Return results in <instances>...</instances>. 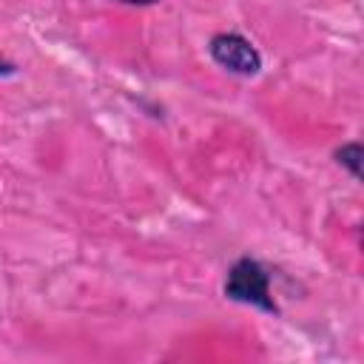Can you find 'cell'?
<instances>
[{
    "mask_svg": "<svg viewBox=\"0 0 364 364\" xmlns=\"http://www.w3.org/2000/svg\"><path fill=\"white\" fill-rule=\"evenodd\" d=\"M208 54L219 68H225V71H230L236 77H256L262 71L259 48L239 31L213 34L210 43H208Z\"/></svg>",
    "mask_w": 364,
    "mask_h": 364,
    "instance_id": "obj_2",
    "label": "cell"
},
{
    "mask_svg": "<svg viewBox=\"0 0 364 364\" xmlns=\"http://www.w3.org/2000/svg\"><path fill=\"white\" fill-rule=\"evenodd\" d=\"M222 293H225V299L239 301V304H250L262 313H273V316L279 313V304H276L273 290H270V273L253 256H242L228 267Z\"/></svg>",
    "mask_w": 364,
    "mask_h": 364,
    "instance_id": "obj_1",
    "label": "cell"
},
{
    "mask_svg": "<svg viewBox=\"0 0 364 364\" xmlns=\"http://www.w3.org/2000/svg\"><path fill=\"white\" fill-rule=\"evenodd\" d=\"M17 68H14V63H9V60H3L0 57V77H11Z\"/></svg>",
    "mask_w": 364,
    "mask_h": 364,
    "instance_id": "obj_4",
    "label": "cell"
},
{
    "mask_svg": "<svg viewBox=\"0 0 364 364\" xmlns=\"http://www.w3.org/2000/svg\"><path fill=\"white\" fill-rule=\"evenodd\" d=\"M333 159H336L341 168H347L353 179H361V159H364L361 142H355V139H353V142H344L341 148L333 151Z\"/></svg>",
    "mask_w": 364,
    "mask_h": 364,
    "instance_id": "obj_3",
    "label": "cell"
},
{
    "mask_svg": "<svg viewBox=\"0 0 364 364\" xmlns=\"http://www.w3.org/2000/svg\"><path fill=\"white\" fill-rule=\"evenodd\" d=\"M117 3H125V6H154L159 0H117Z\"/></svg>",
    "mask_w": 364,
    "mask_h": 364,
    "instance_id": "obj_5",
    "label": "cell"
}]
</instances>
